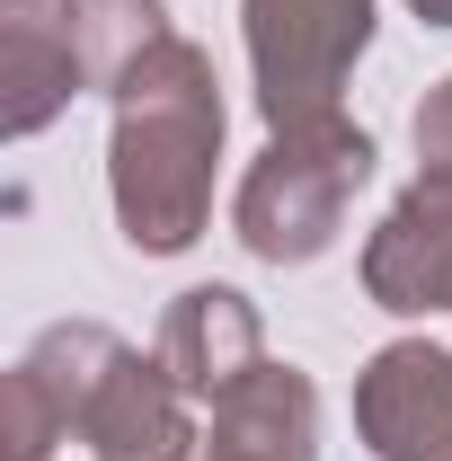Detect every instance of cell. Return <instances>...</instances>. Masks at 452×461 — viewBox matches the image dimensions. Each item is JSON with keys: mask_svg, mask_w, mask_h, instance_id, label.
Here are the masks:
<instances>
[{"mask_svg": "<svg viewBox=\"0 0 452 461\" xmlns=\"http://www.w3.org/2000/svg\"><path fill=\"white\" fill-rule=\"evenodd\" d=\"M213 160H222L213 62L186 36H169L115 89V222H124V240L151 258L186 249L213 213Z\"/></svg>", "mask_w": 452, "mask_h": 461, "instance_id": "6da1fadb", "label": "cell"}, {"mask_svg": "<svg viewBox=\"0 0 452 461\" xmlns=\"http://www.w3.org/2000/svg\"><path fill=\"white\" fill-rule=\"evenodd\" d=\"M364 177H373V133H355L346 115L284 124L276 142L249 160V177H240L231 230H240L249 258H267V267H311V258L338 249L346 204H355Z\"/></svg>", "mask_w": 452, "mask_h": 461, "instance_id": "7a4b0ae2", "label": "cell"}, {"mask_svg": "<svg viewBox=\"0 0 452 461\" xmlns=\"http://www.w3.org/2000/svg\"><path fill=\"white\" fill-rule=\"evenodd\" d=\"M373 45V0H249V62L267 124H320L338 115L355 54Z\"/></svg>", "mask_w": 452, "mask_h": 461, "instance_id": "3957f363", "label": "cell"}, {"mask_svg": "<svg viewBox=\"0 0 452 461\" xmlns=\"http://www.w3.org/2000/svg\"><path fill=\"white\" fill-rule=\"evenodd\" d=\"M115 364H124V346L107 329H89V320L80 329H45L9 373V461H45L62 435H80L98 391L115 382Z\"/></svg>", "mask_w": 452, "mask_h": 461, "instance_id": "277c9868", "label": "cell"}, {"mask_svg": "<svg viewBox=\"0 0 452 461\" xmlns=\"http://www.w3.org/2000/svg\"><path fill=\"white\" fill-rule=\"evenodd\" d=\"M355 426L382 461H452V355L399 338L355 382Z\"/></svg>", "mask_w": 452, "mask_h": 461, "instance_id": "5b68a950", "label": "cell"}, {"mask_svg": "<svg viewBox=\"0 0 452 461\" xmlns=\"http://www.w3.org/2000/svg\"><path fill=\"white\" fill-rule=\"evenodd\" d=\"M364 293L382 311H452V169H426L382 213L364 249Z\"/></svg>", "mask_w": 452, "mask_h": 461, "instance_id": "8992f818", "label": "cell"}, {"mask_svg": "<svg viewBox=\"0 0 452 461\" xmlns=\"http://www.w3.org/2000/svg\"><path fill=\"white\" fill-rule=\"evenodd\" d=\"M160 364H169V382L186 391V400H222V391H240V382L267 364V329H258L249 293H231V285L177 293L169 320H160Z\"/></svg>", "mask_w": 452, "mask_h": 461, "instance_id": "52a82bcc", "label": "cell"}, {"mask_svg": "<svg viewBox=\"0 0 452 461\" xmlns=\"http://www.w3.org/2000/svg\"><path fill=\"white\" fill-rule=\"evenodd\" d=\"M204 461H320V400L293 364H258L240 391L213 400Z\"/></svg>", "mask_w": 452, "mask_h": 461, "instance_id": "ba28073f", "label": "cell"}, {"mask_svg": "<svg viewBox=\"0 0 452 461\" xmlns=\"http://www.w3.org/2000/svg\"><path fill=\"white\" fill-rule=\"evenodd\" d=\"M80 444L98 461H186L195 426H186V391L169 382V364L124 355L115 382L98 391V408H89V426H80Z\"/></svg>", "mask_w": 452, "mask_h": 461, "instance_id": "9c48e42d", "label": "cell"}, {"mask_svg": "<svg viewBox=\"0 0 452 461\" xmlns=\"http://www.w3.org/2000/svg\"><path fill=\"white\" fill-rule=\"evenodd\" d=\"M0 45H9V71H0V89H9V133H36V124H54L71 107V89H80V54H71V18H45V0H9V27H0Z\"/></svg>", "mask_w": 452, "mask_h": 461, "instance_id": "30bf717a", "label": "cell"}, {"mask_svg": "<svg viewBox=\"0 0 452 461\" xmlns=\"http://www.w3.org/2000/svg\"><path fill=\"white\" fill-rule=\"evenodd\" d=\"M71 18V54H80V89H124L133 62L169 45V9L160 0H62Z\"/></svg>", "mask_w": 452, "mask_h": 461, "instance_id": "8fae6325", "label": "cell"}, {"mask_svg": "<svg viewBox=\"0 0 452 461\" xmlns=\"http://www.w3.org/2000/svg\"><path fill=\"white\" fill-rule=\"evenodd\" d=\"M417 160H426V169H452V80L417 107Z\"/></svg>", "mask_w": 452, "mask_h": 461, "instance_id": "7c38bea8", "label": "cell"}, {"mask_svg": "<svg viewBox=\"0 0 452 461\" xmlns=\"http://www.w3.org/2000/svg\"><path fill=\"white\" fill-rule=\"evenodd\" d=\"M408 9H417L426 27H452V0H408Z\"/></svg>", "mask_w": 452, "mask_h": 461, "instance_id": "4fadbf2b", "label": "cell"}]
</instances>
